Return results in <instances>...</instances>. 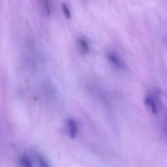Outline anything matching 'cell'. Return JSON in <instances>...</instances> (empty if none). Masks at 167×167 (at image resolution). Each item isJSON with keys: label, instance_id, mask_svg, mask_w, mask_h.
Instances as JSON below:
<instances>
[{"label": "cell", "instance_id": "cell-8", "mask_svg": "<svg viewBox=\"0 0 167 167\" xmlns=\"http://www.w3.org/2000/svg\"><path fill=\"white\" fill-rule=\"evenodd\" d=\"M164 133L167 138V120L165 122V125L164 126Z\"/></svg>", "mask_w": 167, "mask_h": 167}, {"label": "cell", "instance_id": "cell-3", "mask_svg": "<svg viewBox=\"0 0 167 167\" xmlns=\"http://www.w3.org/2000/svg\"><path fill=\"white\" fill-rule=\"evenodd\" d=\"M76 43L80 53L83 55H87L89 51V45L87 41L83 37H79Z\"/></svg>", "mask_w": 167, "mask_h": 167}, {"label": "cell", "instance_id": "cell-5", "mask_svg": "<svg viewBox=\"0 0 167 167\" xmlns=\"http://www.w3.org/2000/svg\"><path fill=\"white\" fill-rule=\"evenodd\" d=\"M19 164L22 167H31L32 166V163L28 156L23 155L20 158Z\"/></svg>", "mask_w": 167, "mask_h": 167}, {"label": "cell", "instance_id": "cell-2", "mask_svg": "<svg viewBox=\"0 0 167 167\" xmlns=\"http://www.w3.org/2000/svg\"><path fill=\"white\" fill-rule=\"evenodd\" d=\"M145 105L154 114L158 113V106L156 99L152 95H149L146 97L145 100Z\"/></svg>", "mask_w": 167, "mask_h": 167}, {"label": "cell", "instance_id": "cell-7", "mask_svg": "<svg viewBox=\"0 0 167 167\" xmlns=\"http://www.w3.org/2000/svg\"><path fill=\"white\" fill-rule=\"evenodd\" d=\"M62 11H63L65 18L67 19H70L71 17V14L67 5H66V3H62Z\"/></svg>", "mask_w": 167, "mask_h": 167}, {"label": "cell", "instance_id": "cell-1", "mask_svg": "<svg viewBox=\"0 0 167 167\" xmlns=\"http://www.w3.org/2000/svg\"><path fill=\"white\" fill-rule=\"evenodd\" d=\"M107 56L108 60L115 68L119 70H123L125 68V63L116 54L114 53H109Z\"/></svg>", "mask_w": 167, "mask_h": 167}, {"label": "cell", "instance_id": "cell-4", "mask_svg": "<svg viewBox=\"0 0 167 167\" xmlns=\"http://www.w3.org/2000/svg\"><path fill=\"white\" fill-rule=\"evenodd\" d=\"M67 128L70 137L75 138L78 132L77 124L74 120L72 119H68L66 121Z\"/></svg>", "mask_w": 167, "mask_h": 167}, {"label": "cell", "instance_id": "cell-6", "mask_svg": "<svg viewBox=\"0 0 167 167\" xmlns=\"http://www.w3.org/2000/svg\"><path fill=\"white\" fill-rule=\"evenodd\" d=\"M41 3L45 14L47 16H50V8L49 0H41Z\"/></svg>", "mask_w": 167, "mask_h": 167}]
</instances>
